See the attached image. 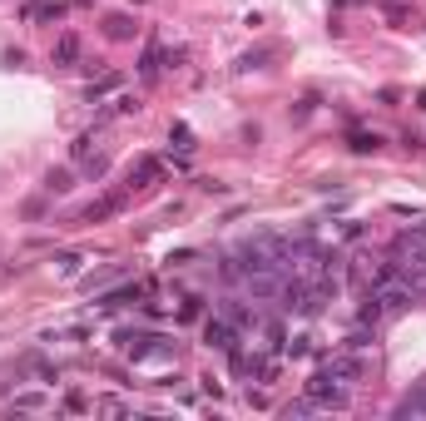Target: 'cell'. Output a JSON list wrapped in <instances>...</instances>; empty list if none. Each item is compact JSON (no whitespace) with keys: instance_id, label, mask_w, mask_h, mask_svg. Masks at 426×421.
I'll return each instance as SVG.
<instances>
[{"instance_id":"cell-1","label":"cell","mask_w":426,"mask_h":421,"mask_svg":"<svg viewBox=\"0 0 426 421\" xmlns=\"http://www.w3.org/2000/svg\"><path fill=\"white\" fill-rule=\"evenodd\" d=\"M203 342L218 347V352H228L233 342H238V322L223 318V312H218V318H208V322H203Z\"/></svg>"},{"instance_id":"cell-2","label":"cell","mask_w":426,"mask_h":421,"mask_svg":"<svg viewBox=\"0 0 426 421\" xmlns=\"http://www.w3.org/2000/svg\"><path fill=\"white\" fill-rule=\"evenodd\" d=\"M119 208H124V199H119V194H110V199H99V203H90V208H84V214H79V223H99V218L119 214Z\"/></svg>"},{"instance_id":"cell-3","label":"cell","mask_w":426,"mask_h":421,"mask_svg":"<svg viewBox=\"0 0 426 421\" xmlns=\"http://www.w3.org/2000/svg\"><path fill=\"white\" fill-rule=\"evenodd\" d=\"M75 60H79V40L75 35H60L55 40V65H75Z\"/></svg>"},{"instance_id":"cell-4","label":"cell","mask_w":426,"mask_h":421,"mask_svg":"<svg viewBox=\"0 0 426 421\" xmlns=\"http://www.w3.org/2000/svg\"><path fill=\"white\" fill-rule=\"evenodd\" d=\"M104 35H110V40H129L134 35V20L129 15H110V20H104Z\"/></svg>"},{"instance_id":"cell-5","label":"cell","mask_w":426,"mask_h":421,"mask_svg":"<svg viewBox=\"0 0 426 421\" xmlns=\"http://www.w3.org/2000/svg\"><path fill=\"white\" fill-rule=\"evenodd\" d=\"M397 416H426V387H421L416 396H401V402H397Z\"/></svg>"},{"instance_id":"cell-6","label":"cell","mask_w":426,"mask_h":421,"mask_svg":"<svg viewBox=\"0 0 426 421\" xmlns=\"http://www.w3.org/2000/svg\"><path fill=\"white\" fill-rule=\"evenodd\" d=\"M45 407H50L45 392H20V396H15V411H45Z\"/></svg>"},{"instance_id":"cell-7","label":"cell","mask_w":426,"mask_h":421,"mask_svg":"<svg viewBox=\"0 0 426 421\" xmlns=\"http://www.w3.org/2000/svg\"><path fill=\"white\" fill-rule=\"evenodd\" d=\"M139 75H144V79H159V45H149V50H144V60H139Z\"/></svg>"},{"instance_id":"cell-8","label":"cell","mask_w":426,"mask_h":421,"mask_svg":"<svg viewBox=\"0 0 426 421\" xmlns=\"http://www.w3.org/2000/svg\"><path fill=\"white\" fill-rule=\"evenodd\" d=\"M60 5H50V0H35V5H25V20H55Z\"/></svg>"},{"instance_id":"cell-9","label":"cell","mask_w":426,"mask_h":421,"mask_svg":"<svg viewBox=\"0 0 426 421\" xmlns=\"http://www.w3.org/2000/svg\"><path fill=\"white\" fill-rule=\"evenodd\" d=\"M45 188H50V194H65V188H70V168H50V174H45Z\"/></svg>"},{"instance_id":"cell-10","label":"cell","mask_w":426,"mask_h":421,"mask_svg":"<svg viewBox=\"0 0 426 421\" xmlns=\"http://www.w3.org/2000/svg\"><path fill=\"white\" fill-rule=\"evenodd\" d=\"M377 149H381L377 134H352V154H377Z\"/></svg>"},{"instance_id":"cell-11","label":"cell","mask_w":426,"mask_h":421,"mask_svg":"<svg viewBox=\"0 0 426 421\" xmlns=\"http://www.w3.org/2000/svg\"><path fill=\"white\" fill-rule=\"evenodd\" d=\"M55 263H60V272H65V278H75V272H79V263H84V258H79V253H60V258H55Z\"/></svg>"},{"instance_id":"cell-12","label":"cell","mask_w":426,"mask_h":421,"mask_svg":"<svg viewBox=\"0 0 426 421\" xmlns=\"http://www.w3.org/2000/svg\"><path fill=\"white\" fill-rule=\"evenodd\" d=\"M179 318H188V322H194V318H203V303H199V298H188V303H184V312H179Z\"/></svg>"},{"instance_id":"cell-13","label":"cell","mask_w":426,"mask_h":421,"mask_svg":"<svg viewBox=\"0 0 426 421\" xmlns=\"http://www.w3.org/2000/svg\"><path fill=\"white\" fill-rule=\"evenodd\" d=\"M174 139H179V144H174V149H184V154H188V149H194V134H188V129H184V124H179V129H174Z\"/></svg>"},{"instance_id":"cell-14","label":"cell","mask_w":426,"mask_h":421,"mask_svg":"<svg viewBox=\"0 0 426 421\" xmlns=\"http://www.w3.org/2000/svg\"><path fill=\"white\" fill-rule=\"evenodd\" d=\"M95 407H99V411H129V407L119 402V396H104V402H95Z\"/></svg>"}]
</instances>
